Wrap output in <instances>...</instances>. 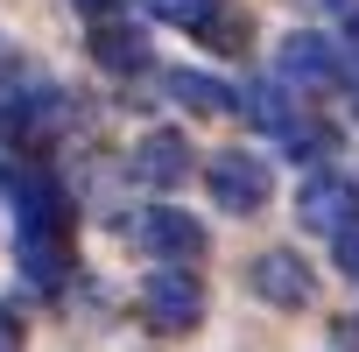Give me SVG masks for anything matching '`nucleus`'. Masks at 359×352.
Returning a JSON list of instances; mask_svg holds the SVG:
<instances>
[{
    "label": "nucleus",
    "mask_w": 359,
    "mask_h": 352,
    "mask_svg": "<svg viewBox=\"0 0 359 352\" xmlns=\"http://www.w3.org/2000/svg\"><path fill=\"white\" fill-rule=\"evenodd\" d=\"M92 57H99V71H113V78H134V71H148V29H134V22H92Z\"/></svg>",
    "instance_id": "nucleus-7"
},
{
    "label": "nucleus",
    "mask_w": 359,
    "mask_h": 352,
    "mask_svg": "<svg viewBox=\"0 0 359 352\" xmlns=\"http://www.w3.org/2000/svg\"><path fill=\"white\" fill-rule=\"evenodd\" d=\"M205 191L226 205V212H261L268 205V162L261 155H247V148H226V155H212L205 162Z\"/></svg>",
    "instance_id": "nucleus-5"
},
{
    "label": "nucleus",
    "mask_w": 359,
    "mask_h": 352,
    "mask_svg": "<svg viewBox=\"0 0 359 352\" xmlns=\"http://www.w3.org/2000/svg\"><path fill=\"white\" fill-rule=\"evenodd\" d=\"M169 99L176 106H191V113H233V92L205 71H169Z\"/></svg>",
    "instance_id": "nucleus-10"
},
{
    "label": "nucleus",
    "mask_w": 359,
    "mask_h": 352,
    "mask_svg": "<svg viewBox=\"0 0 359 352\" xmlns=\"http://www.w3.org/2000/svg\"><path fill=\"white\" fill-rule=\"evenodd\" d=\"M296 219L310 226V233H338L345 219H359V205H352V184H345V176H310V184H303V198H296Z\"/></svg>",
    "instance_id": "nucleus-9"
},
{
    "label": "nucleus",
    "mask_w": 359,
    "mask_h": 352,
    "mask_svg": "<svg viewBox=\"0 0 359 352\" xmlns=\"http://www.w3.org/2000/svg\"><path fill=\"white\" fill-rule=\"evenodd\" d=\"M254 289L275 303V310H303L317 296V275L303 268V254H261L254 261Z\"/></svg>",
    "instance_id": "nucleus-8"
},
{
    "label": "nucleus",
    "mask_w": 359,
    "mask_h": 352,
    "mask_svg": "<svg viewBox=\"0 0 359 352\" xmlns=\"http://www.w3.org/2000/svg\"><path fill=\"white\" fill-rule=\"evenodd\" d=\"M275 141H282V155H289V162H317V155H331V127H324V120H310V113H296Z\"/></svg>",
    "instance_id": "nucleus-11"
},
{
    "label": "nucleus",
    "mask_w": 359,
    "mask_h": 352,
    "mask_svg": "<svg viewBox=\"0 0 359 352\" xmlns=\"http://www.w3.org/2000/svg\"><path fill=\"white\" fill-rule=\"evenodd\" d=\"M127 240H134L141 254H155V261H198V254H205V226H198L191 212H176V205L134 212V219H127Z\"/></svg>",
    "instance_id": "nucleus-4"
},
{
    "label": "nucleus",
    "mask_w": 359,
    "mask_h": 352,
    "mask_svg": "<svg viewBox=\"0 0 359 352\" xmlns=\"http://www.w3.org/2000/svg\"><path fill=\"white\" fill-rule=\"evenodd\" d=\"M219 8H226V0H148V15H155V22H169V29H191V36H198V29H205Z\"/></svg>",
    "instance_id": "nucleus-12"
},
{
    "label": "nucleus",
    "mask_w": 359,
    "mask_h": 352,
    "mask_svg": "<svg viewBox=\"0 0 359 352\" xmlns=\"http://www.w3.org/2000/svg\"><path fill=\"white\" fill-rule=\"evenodd\" d=\"M134 176H141V184H155V191H176V184H184V176H191V141L184 134H141L134 141Z\"/></svg>",
    "instance_id": "nucleus-6"
},
{
    "label": "nucleus",
    "mask_w": 359,
    "mask_h": 352,
    "mask_svg": "<svg viewBox=\"0 0 359 352\" xmlns=\"http://www.w3.org/2000/svg\"><path fill=\"white\" fill-rule=\"evenodd\" d=\"M0 198L15 212V240H71V205H64V184L43 169V162H0Z\"/></svg>",
    "instance_id": "nucleus-1"
},
{
    "label": "nucleus",
    "mask_w": 359,
    "mask_h": 352,
    "mask_svg": "<svg viewBox=\"0 0 359 352\" xmlns=\"http://www.w3.org/2000/svg\"><path fill=\"white\" fill-rule=\"evenodd\" d=\"M0 352H22V324H15L8 310H0Z\"/></svg>",
    "instance_id": "nucleus-15"
},
{
    "label": "nucleus",
    "mask_w": 359,
    "mask_h": 352,
    "mask_svg": "<svg viewBox=\"0 0 359 352\" xmlns=\"http://www.w3.org/2000/svg\"><path fill=\"white\" fill-rule=\"evenodd\" d=\"M141 317H148L155 331H169V338L198 331V317H205V282H198L184 261H162V268L141 282Z\"/></svg>",
    "instance_id": "nucleus-3"
},
{
    "label": "nucleus",
    "mask_w": 359,
    "mask_h": 352,
    "mask_svg": "<svg viewBox=\"0 0 359 352\" xmlns=\"http://www.w3.org/2000/svg\"><path fill=\"white\" fill-rule=\"evenodd\" d=\"M331 254H338V268L359 282V219H345V226L331 233Z\"/></svg>",
    "instance_id": "nucleus-14"
},
{
    "label": "nucleus",
    "mask_w": 359,
    "mask_h": 352,
    "mask_svg": "<svg viewBox=\"0 0 359 352\" xmlns=\"http://www.w3.org/2000/svg\"><path fill=\"white\" fill-rule=\"evenodd\" d=\"M345 43H352V57H359V0L345 8Z\"/></svg>",
    "instance_id": "nucleus-17"
},
{
    "label": "nucleus",
    "mask_w": 359,
    "mask_h": 352,
    "mask_svg": "<svg viewBox=\"0 0 359 352\" xmlns=\"http://www.w3.org/2000/svg\"><path fill=\"white\" fill-rule=\"evenodd\" d=\"M275 78H282L289 92H303V99H324V92H345V85H352V64H345L338 43L296 29V36H282V50H275Z\"/></svg>",
    "instance_id": "nucleus-2"
},
{
    "label": "nucleus",
    "mask_w": 359,
    "mask_h": 352,
    "mask_svg": "<svg viewBox=\"0 0 359 352\" xmlns=\"http://www.w3.org/2000/svg\"><path fill=\"white\" fill-rule=\"evenodd\" d=\"M71 8H78V15H92V22H106V15L120 8V0H71Z\"/></svg>",
    "instance_id": "nucleus-16"
},
{
    "label": "nucleus",
    "mask_w": 359,
    "mask_h": 352,
    "mask_svg": "<svg viewBox=\"0 0 359 352\" xmlns=\"http://www.w3.org/2000/svg\"><path fill=\"white\" fill-rule=\"evenodd\" d=\"M198 36H205L212 50H247V15H233V8H219V15H212V22L198 29Z\"/></svg>",
    "instance_id": "nucleus-13"
}]
</instances>
